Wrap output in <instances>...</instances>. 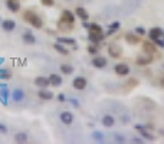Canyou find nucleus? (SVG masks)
I'll return each instance as SVG.
<instances>
[{
	"label": "nucleus",
	"instance_id": "f257e3e1",
	"mask_svg": "<svg viewBox=\"0 0 164 144\" xmlns=\"http://www.w3.org/2000/svg\"><path fill=\"white\" fill-rule=\"evenodd\" d=\"M23 17H25L26 22H29V25H32L33 27H36V29H40L43 26V20L40 19V16H38L33 10H26L25 14H23Z\"/></svg>",
	"mask_w": 164,
	"mask_h": 144
},
{
	"label": "nucleus",
	"instance_id": "f03ea898",
	"mask_svg": "<svg viewBox=\"0 0 164 144\" xmlns=\"http://www.w3.org/2000/svg\"><path fill=\"white\" fill-rule=\"evenodd\" d=\"M108 54L111 58L118 59V58H121V55H122V48L118 46L117 43H109L108 45Z\"/></svg>",
	"mask_w": 164,
	"mask_h": 144
},
{
	"label": "nucleus",
	"instance_id": "7ed1b4c3",
	"mask_svg": "<svg viewBox=\"0 0 164 144\" xmlns=\"http://www.w3.org/2000/svg\"><path fill=\"white\" fill-rule=\"evenodd\" d=\"M87 85H88V81H87V78H84V77H77L72 81V87L75 89H78V91H84V89L87 88Z\"/></svg>",
	"mask_w": 164,
	"mask_h": 144
},
{
	"label": "nucleus",
	"instance_id": "20e7f679",
	"mask_svg": "<svg viewBox=\"0 0 164 144\" xmlns=\"http://www.w3.org/2000/svg\"><path fill=\"white\" fill-rule=\"evenodd\" d=\"M114 71H115V74H117V75H120V77H125V75H128V74H130V67H128L127 64H117L115 68H114Z\"/></svg>",
	"mask_w": 164,
	"mask_h": 144
},
{
	"label": "nucleus",
	"instance_id": "39448f33",
	"mask_svg": "<svg viewBox=\"0 0 164 144\" xmlns=\"http://www.w3.org/2000/svg\"><path fill=\"white\" fill-rule=\"evenodd\" d=\"M142 51H144V54L153 56L154 54L157 52V48H155V45L154 43L148 42V41H145V42H142Z\"/></svg>",
	"mask_w": 164,
	"mask_h": 144
},
{
	"label": "nucleus",
	"instance_id": "423d86ee",
	"mask_svg": "<svg viewBox=\"0 0 164 144\" xmlns=\"http://www.w3.org/2000/svg\"><path fill=\"white\" fill-rule=\"evenodd\" d=\"M61 121L64 122V124H66V125H71L74 122V114L71 111H64L61 114Z\"/></svg>",
	"mask_w": 164,
	"mask_h": 144
},
{
	"label": "nucleus",
	"instance_id": "0eeeda50",
	"mask_svg": "<svg viewBox=\"0 0 164 144\" xmlns=\"http://www.w3.org/2000/svg\"><path fill=\"white\" fill-rule=\"evenodd\" d=\"M92 65L95 68H98V69H102V68L107 67V59L104 56H95L92 59Z\"/></svg>",
	"mask_w": 164,
	"mask_h": 144
},
{
	"label": "nucleus",
	"instance_id": "6e6552de",
	"mask_svg": "<svg viewBox=\"0 0 164 144\" xmlns=\"http://www.w3.org/2000/svg\"><path fill=\"white\" fill-rule=\"evenodd\" d=\"M135 130L141 134L145 140H150V141H153V140H154V135L148 133V131L145 130V127H142V125H140V124H137V125H135Z\"/></svg>",
	"mask_w": 164,
	"mask_h": 144
},
{
	"label": "nucleus",
	"instance_id": "1a4fd4ad",
	"mask_svg": "<svg viewBox=\"0 0 164 144\" xmlns=\"http://www.w3.org/2000/svg\"><path fill=\"white\" fill-rule=\"evenodd\" d=\"M35 85H36V87H39V88H48V87L51 85L49 78H45V77L35 78Z\"/></svg>",
	"mask_w": 164,
	"mask_h": 144
},
{
	"label": "nucleus",
	"instance_id": "9d476101",
	"mask_svg": "<svg viewBox=\"0 0 164 144\" xmlns=\"http://www.w3.org/2000/svg\"><path fill=\"white\" fill-rule=\"evenodd\" d=\"M61 20L74 25V22H75V16H74V13L71 10H64L62 12V16H61Z\"/></svg>",
	"mask_w": 164,
	"mask_h": 144
},
{
	"label": "nucleus",
	"instance_id": "9b49d317",
	"mask_svg": "<svg viewBox=\"0 0 164 144\" xmlns=\"http://www.w3.org/2000/svg\"><path fill=\"white\" fill-rule=\"evenodd\" d=\"M1 27H3V30H6V32H12V30H14V27H16V22L12 20V19H6V20L1 22Z\"/></svg>",
	"mask_w": 164,
	"mask_h": 144
},
{
	"label": "nucleus",
	"instance_id": "f8f14e48",
	"mask_svg": "<svg viewBox=\"0 0 164 144\" xmlns=\"http://www.w3.org/2000/svg\"><path fill=\"white\" fill-rule=\"evenodd\" d=\"M135 62H137V65H140V67H145V65H150V64L153 62V56H151V55L138 56Z\"/></svg>",
	"mask_w": 164,
	"mask_h": 144
},
{
	"label": "nucleus",
	"instance_id": "ddd939ff",
	"mask_svg": "<svg viewBox=\"0 0 164 144\" xmlns=\"http://www.w3.org/2000/svg\"><path fill=\"white\" fill-rule=\"evenodd\" d=\"M6 6H7L9 10L14 12V13H17V12L20 10V3H19L17 0H7V1H6Z\"/></svg>",
	"mask_w": 164,
	"mask_h": 144
},
{
	"label": "nucleus",
	"instance_id": "4468645a",
	"mask_svg": "<svg viewBox=\"0 0 164 144\" xmlns=\"http://www.w3.org/2000/svg\"><path fill=\"white\" fill-rule=\"evenodd\" d=\"M163 29L161 27H153L150 32H148V36H150V39L151 41H155V39H158V38H161L163 36Z\"/></svg>",
	"mask_w": 164,
	"mask_h": 144
},
{
	"label": "nucleus",
	"instance_id": "2eb2a0df",
	"mask_svg": "<svg viewBox=\"0 0 164 144\" xmlns=\"http://www.w3.org/2000/svg\"><path fill=\"white\" fill-rule=\"evenodd\" d=\"M49 82H51V85H53V87H61L62 77L58 75V74H51V75H49Z\"/></svg>",
	"mask_w": 164,
	"mask_h": 144
},
{
	"label": "nucleus",
	"instance_id": "dca6fc26",
	"mask_svg": "<svg viewBox=\"0 0 164 144\" xmlns=\"http://www.w3.org/2000/svg\"><path fill=\"white\" fill-rule=\"evenodd\" d=\"M38 97H39L40 100H45V101L53 100V94H52V92H49V91H46L45 88H40V91L38 92Z\"/></svg>",
	"mask_w": 164,
	"mask_h": 144
},
{
	"label": "nucleus",
	"instance_id": "f3484780",
	"mask_svg": "<svg viewBox=\"0 0 164 144\" xmlns=\"http://www.w3.org/2000/svg\"><path fill=\"white\" fill-rule=\"evenodd\" d=\"M22 38H23V42H25V43H29V45L36 43V38H35V35L30 33V32H25Z\"/></svg>",
	"mask_w": 164,
	"mask_h": 144
},
{
	"label": "nucleus",
	"instance_id": "a211bd4d",
	"mask_svg": "<svg viewBox=\"0 0 164 144\" xmlns=\"http://www.w3.org/2000/svg\"><path fill=\"white\" fill-rule=\"evenodd\" d=\"M114 122H115L114 117H112V115H109V114H107V115H104V117H102V125H104V127H107V128L112 127V125H114Z\"/></svg>",
	"mask_w": 164,
	"mask_h": 144
},
{
	"label": "nucleus",
	"instance_id": "6ab92c4d",
	"mask_svg": "<svg viewBox=\"0 0 164 144\" xmlns=\"http://www.w3.org/2000/svg\"><path fill=\"white\" fill-rule=\"evenodd\" d=\"M125 41H127V43L130 45H137L140 42V36H137L134 33H127L125 35Z\"/></svg>",
	"mask_w": 164,
	"mask_h": 144
},
{
	"label": "nucleus",
	"instance_id": "aec40b11",
	"mask_svg": "<svg viewBox=\"0 0 164 144\" xmlns=\"http://www.w3.org/2000/svg\"><path fill=\"white\" fill-rule=\"evenodd\" d=\"M104 33H89V41L92 42V43H99V42H102L104 41Z\"/></svg>",
	"mask_w": 164,
	"mask_h": 144
},
{
	"label": "nucleus",
	"instance_id": "412c9836",
	"mask_svg": "<svg viewBox=\"0 0 164 144\" xmlns=\"http://www.w3.org/2000/svg\"><path fill=\"white\" fill-rule=\"evenodd\" d=\"M75 13H77V16L78 17H81L84 22L85 20H88V17H89V14H88V12L84 9V7H77L75 9Z\"/></svg>",
	"mask_w": 164,
	"mask_h": 144
},
{
	"label": "nucleus",
	"instance_id": "4be33fe9",
	"mask_svg": "<svg viewBox=\"0 0 164 144\" xmlns=\"http://www.w3.org/2000/svg\"><path fill=\"white\" fill-rule=\"evenodd\" d=\"M58 29L62 30V32H71V30H72V25L64 22V20H59V23H58Z\"/></svg>",
	"mask_w": 164,
	"mask_h": 144
},
{
	"label": "nucleus",
	"instance_id": "5701e85b",
	"mask_svg": "<svg viewBox=\"0 0 164 144\" xmlns=\"http://www.w3.org/2000/svg\"><path fill=\"white\" fill-rule=\"evenodd\" d=\"M12 97H13V100L16 101V102H20L25 98V92H23L22 89H14L13 94H12Z\"/></svg>",
	"mask_w": 164,
	"mask_h": 144
},
{
	"label": "nucleus",
	"instance_id": "b1692460",
	"mask_svg": "<svg viewBox=\"0 0 164 144\" xmlns=\"http://www.w3.org/2000/svg\"><path fill=\"white\" fill-rule=\"evenodd\" d=\"M14 141L16 143H27L29 141V137L26 133H19L14 135Z\"/></svg>",
	"mask_w": 164,
	"mask_h": 144
},
{
	"label": "nucleus",
	"instance_id": "393cba45",
	"mask_svg": "<svg viewBox=\"0 0 164 144\" xmlns=\"http://www.w3.org/2000/svg\"><path fill=\"white\" fill-rule=\"evenodd\" d=\"M58 42L62 43V45H72V46H77L75 39H72V38H58Z\"/></svg>",
	"mask_w": 164,
	"mask_h": 144
},
{
	"label": "nucleus",
	"instance_id": "a878e982",
	"mask_svg": "<svg viewBox=\"0 0 164 144\" xmlns=\"http://www.w3.org/2000/svg\"><path fill=\"white\" fill-rule=\"evenodd\" d=\"M53 49L56 51V52L62 54V55H68V54H69V52H68V49H66V48H64V45L59 43V42H56V43L53 45Z\"/></svg>",
	"mask_w": 164,
	"mask_h": 144
},
{
	"label": "nucleus",
	"instance_id": "bb28decb",
	"mask_svg": "<svg viewBox=\"0 0 164 144\" xmlns=\"http://www.w3.org/2000/svg\"><path fill=\"white\" fill-rule=\"evenodd\" d=\"M88 29H89V33H102V27L97 23H91Z\"/></svg>",
	"mask_w": 164,
	"mask_h": 144
},
{
	"label": "nucleus",
	"instance_id": "cd10ccee",
	"mask_svg": "<svg viewBox=\"0 0 164 144\" xmlns=\"http://www.w3.org/2000/svg\"><path fill=\"white\" fill-rule=\"evenodd\" d=\"M61 71H62L65 75H71L72 71H74V67H72V65H68V64H62V65H61Z\"/></svg>",
	"mask_w": 164,
	"mask_h": 144
},
{
	"label": "nucleus",
	"instance_id": "c85d7f7f",
	"mask_svg": "<svg viewBox=\"0 0 164 144\" xmlns=\"http://www.w3.org/2000/svg\"><path fill=\"white\" fill-rule=\"evenodd\" d=\"M98 51H99L98 43H92V45H89V46H88V52H89L91 55H95V54H98Z\"/></svg>",
	"mask_w": 164,
	"mask_h": 144
},
{
	"label": "nucleus",
	"instance_id": "c756f323",
	"mask_svg": "<svg viewBox=\"0 0 164 144\" xmlns=\"http://www.w3.org/2000/svg\"><path fill=\"white\" fill-rule=\"evenodd\" d=\"M118 27H120V22H114L112 23V25H111V26H109V29H108V36L109 35H112L114 33V32H115V30H117V29H118Z\"/></svg>",
	"mask_w": 164,
	"mask_h": 144
},
{
	"label": "nucleus",
	"instance_id": "7c9ffc66",
	"mask_svg": "<svg viewBox=\"0 0 164 144\" xmlns=\"http://www.w3.org/2000/svg\"><path fill=\"white\" fill-rule=\"evenodd\" d=\"M92 137L95 138V141H99V143L104 140V134L99 133V131H95V133H92Z\"/></svg>",
	"mask_w": 164,
	"mask_h": 144
},
{
	"label": "nucleus",
	"instance_id": "2f4dec72",
	"mask_svg": "<svg viewBox=\"0 0 164 144\" xmlns=\"http://www.w3.org/2000/svg\"><path fill=\"white\" fill-rule=\"evenodd\" d=\"M137 85H138V81H137V79H134V78H131V79H128V81H127V87H128V88H134V87H137Z\"/></svg>",
	"mask_w": 164,
	"mask_h": 144
},
{
	"label": "nucleus",
	"instance_id": "473e14b6",
	"mask_svg": "<svg viewBox=\"0 0 164 144\" xmlns=\"http://www.w3.org/2000/svg\"><path fill=\"white\" fill-rule=\"evenodd\" d=\"M43 6H48V7H52L55 4V0H40Z\"/></svg>",
	"mask_w": 164,
	"mask_h": 144
},
{
	"label": "nucleus",
	"instance_id": "72a5a7b5",
	"mask_svg": "<svg viewBox=\"0 0 164 144\" xmlns=\"http://www.w3.org/2000/svg\"><path fill=\"white\" fill-rule=\"evenodd\" d=\"M115 141H117V143H124L125 140H124V137H122V135H120V134H115Z\"/></svg>",
	"mask_w": 164,
	"mask_h": 144
},
{
	"label": "nucleus",
	"instance_id": "f704fd0d",
	"mask_svg": "<svg viewBox=\"0 0 164 144\" xmlns=\"http://www.w3.org/2000/svg\"><path fill=\"white\" fill-rule=\"evenodd\" d=\"M135 33H137V35H145V29L140 26V27H137V29H135Z\"/></svg>",
	"mask_w": 164,
	"mask_h": 144
},
{
	"label": "nucleus",
	"instance_id": "c9c22d12",
	"mask_svg": "<svg viewBox=\"0 0 164 144\" xmlns=\"http://www.w3.org/2000/svg\"><path fill=\"white\" fill-rule=\"evenodd\" d=\"M153 42H155V45H158L160 48H164V41H161L160 38H158V39H155V41H153Z\"/></svg>",
	"mask_w": 164,
	"mask_h": 144
},
{
	"label": "nucleus",
	"instance_id": "e433bc0d",
	"mask_svg": "<svg viewBox=\"0 0 164 144\" xmlns=\"http://www.w3.org/2000/svg\"><path fill=\"white\" fill-rule=\"evenodd\" d=\"M6 133H7L6 125H4V124H0V134H6Z\"/></svg>",
	"mask_w": 164,
	"mask_h": 144
},
{
	"label": "nucleus",
	"instance_id": "4c0bfd02",
	"mask_svg": "<svg viewBox=\"0 0 164 144\" xmlns=\"http://www.w3.org/2000/svg\"><path fill=\"white\" fill-rule=\"evenodd\" d=\"M58 100L61 101V102H64L66 98H65V95H64V94H59V95H58Z\"/></svg>",
	"mask_w": 164,
	"mask_h": 144
},
{
	"label": "nucleus",
	"instance_id": "58836bf2",
	"mask_svg": "<svg viewBox=\"0 0 164 144\" xmlns=\"http://www.w3.org/2000/svg\"><path fill=\"white\" fill-rule=\"evenodd\" d=\"M132 143H144V140H141V138H132Z\"/></svg>",
	"mask_w": 164,
	"mask_h": 144
},
{
	"label": "nucleus",
	"instance_id": "ea45409f",
	"mask_svg": "<svg viewBox=\"0 0 164 144\" xmlns=\"http://www.w3.org/2000/svg\"><path fill=\"white\" fill-rule=\"evenodd\" d=\"M89 25H91V23H88L87 20H85V22H84V25H82V26H84L85 29H88V27H89Z\"/></svg>",
	"mask_w": 164,
	"mask_h": 144
},
{
	"label": "nucleus",
	"instance_id": "a19ab883",
	"mask_svg": "<svg viewBox=\"0 0 164 144\" xmlns=\"http://www.w3.org/2000/svg\"><path fill=\"white\" fill-rule=\"evenodd\" d=\"M160 85H161V87H163V88H164V77L161 78V79H160Z\"/></svg>",
	"mask_w": 164,
	"mask_h": 144
},
{
	"label": "nucleus",
	"instance_id": "79ce46f5",
	"mask_svg": "<svg viewBox=\"0 0 164 144\" xmlns=\"http://www.w3.org/2000/svg\"><path fill=\"white\" fill-rule=\"evenodd\" d=\"M71 102H72V104H75V107H78V101L77 100H71Z\"/></svg>",
	"mask_w": 164,
	"mask_h": 144
},
{
	"label": "nucleus",
	"instance_id": "37998d69",
	"mask_svg": "<svg viewBox=\"0 0 164 144\" xmlns=\"http://www.w3.org/2000/svg\"><path fill=\"white\" fill-rule=\"evenodd\" d=\"M0 22H1V20H0Z\"/></svg>",
	"mask_w": 164,
	"mask_h": 144
}]
</instances>
